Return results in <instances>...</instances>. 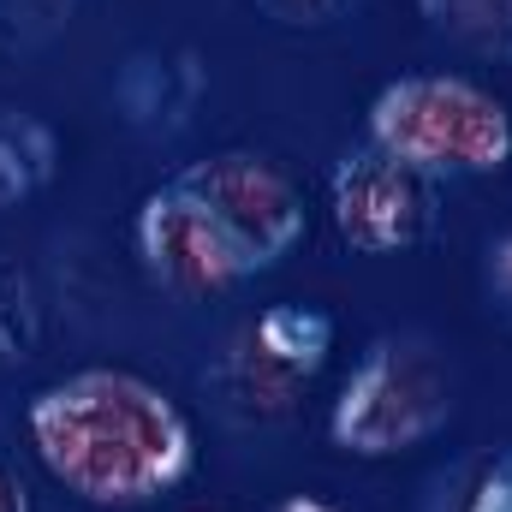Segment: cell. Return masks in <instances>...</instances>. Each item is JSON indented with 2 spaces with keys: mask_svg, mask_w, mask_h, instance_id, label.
<instances>
[{
  "mask_svg": "<svg viewBox=\"0 0 512 512\" xmlns=\"http://www.w3.org/2000/svg\"><path fill=\"white\" fill-rule=\"evenodd\" d=\"M48 477L90 507H143L197 465L191 417L173 393L131 370H78L42 387L24 411Z\"/></svg>",
  "mask_w": 512,
  "mask_h": 512,
  "instance_id": "6da1fadb",
  "label": "cell"
},
{
  "mask_svg": "<svg viewBox=\"0 0 512 512\" xmlns=\"http://www.w3.org/2000/svg\"><path fill=\"white\" fill-rule=\"evenodd\" d=\"M364 131L382 155L429 173L435 185L501 173L512 161V108L459 72H405L382 84L370 96Z\"/></svg>",
  "mask_w": 512,
  "mask_h": 512,
  "instance_id": "7a4b0ae2",
  "label": "cell"
},
{
  "mask_svg": "<svg viewBox=\"0 0 512 512\" xmlns=\"http://www.w3.org/2000/svg\"><path fill=\"white\" fill-rule=\"evenodd\" d=\"M453 417V370L417 334H382L328 405V441L352 459H399Z\"/></svg>",
  "mask_w": 512,
  "mask_h": 512,
  "instance_id": "3957f363",
  "label": "cell"
},
{
  "mask_svg": "<svg viewBox=\"0 0 512 512\" xmlns=\"http://www.w3.org/2000/svg\"><path fill=\"white\" fill-rule=\"evenodd\" d=\"M179 191H191L251 256V268H274L280 256H292V245L304 239V191L298 179L256 149H215L191 167L173 173Z\"/></svg>",
  "mask_w": 512,
  "mask_h": 512,
  "instance_id": "277c9868",
  "label": "cell"
},
{
  "mask_svg": "<svg viewBox=\"0 0 512 512\" xmlns=\"http://www.w3.org/2000/svg\"><path fill=\"white\" fill-rule=\"evenodd\" d=\"M328 215L340 239L364 256H393L423 245L441 227V191L429 173L382 155L376 143L346 149L328 173Z\"/></svg>",
  "mask_w": 512,
  "mask_h": 512,
  "instance_id": "5b68a950",
  "label": "cell"
},
{
  "mask_svg": "<svg viewBox=\"0 0 512 512\" xmlns=\"http://www.w3.org/2000/svg\"><path fill=\"white\" fill-rule=\"evenodd\" d=\"M137 256H143L149 280H161L167 292H185V298L227 292L256 274L245 245L173 179L161 191H149L137 209Z\"/></svg>",
  "mask_w": 512,
  "mask_h": 512,
  "instance_id": "8992f818",
  "label": "cell"
},
{
  "mask_svg": "<svg viewBox=\"0 0 512 512\" xmlns=\"http://www.w3.org/2000/svg\"><path fill=\"white\" fill-rule=\"evenodd\" d=\"M203 96H209V66L197 48H131L114 72V108L143 137L191 131Z\"/></svg>",
  "mask_w": 512,
  "mask_h": 512,
  "instance_id": "52a82bcc",
  "label": "cell"
},
{
  "mask_svg": "<svg viewBox=\"0 0 512 512\" xmlns=\"http://www.w3.org/2000/svg\"><path fill=\"white\" fill-rule=\"evenodd\" d=\"M203 382L215 387L221 411H233V417H245V423H280V417H292L298 393L310 387L298 370L274 364V358L251 340V328H239V334L221 346V358L203 370Z\"/></svg>",
  "mask_w": 512,
  "mask_h": 512,
  "instance_id": "ba28073f",
  "label": "cell"
},
{
  "mask_svg": "<svg viewBox=\"0 0 512 512\" xmlns=\"http://www.w3.org/2000/svg\"><path fill=\"white\" fill-rule=\"evenodd\" d=\"M60 173V137L42 114L0 108V209L48 191Z\"/></svg>",
  "mask_w": 512,
  "mask_h": 512,
  "instance_id": "9c48e42d",
  "label": "cell"
},
{
  "mask_svg": "<svg viewBox=\"0 0 512 512\" xmlns=\"http://www.w3.org/2000/svg\"><path fill=\"white\" fill-rule=\"evenodd\" d=\"M251 340L286 370H298L304 382L322 376L328 352H334V316L316 304H268L251 322Z\"/></svg>",
  "mask_w": 512,
  "mask_h": 512,
  "instance_id": "30bf717a",
  "label": "cell"
},
{
  "mask_svg": "<svg viewBox=\"0 0 512 512\" xmlns=\"http://www.w3.org/2000/svg\"><path fill=\"white\" fill-rule=\"evenodd\" d=\"M48 334V310H42V286L18 256L0 251V370H18L42 352Z\"/></svg>",
  "mask_w": 512,
  "mask_h": 512,
  "instance_id": "8fae6325",
  "label": "cell"
},
{
  "mask_svg": "<svg viewBox=\"0 0 512 512\" xmlns=\"http://www.w3.org/2000/svg\"><path fill=\"white\" fill-rule=\"evenodd\" d=\"M417 12L465 54L512 60V0H417Z\"/></svg>",
  "mask_w": 512,
  "mask_h": 512,
  "instance_id": "7c38bea8",
  "label": "cell"
},
{
  "mask_svg": "<svg viewBox=\"0 0 512 512\" xmlns=\"http://www.w3.org/2000/svg\"><path fill=\"white\" fill-rule=\"evenodd\" d=\"M435 512H512V447L465 465L453 483H441Z\"/></svg>",
  "mask_w": 512,
  "mask_h": 512,
  "instance_id": "4fadbf2b",
  "label": "cell"
},
{
  "mask_svg": "<svg viewBox=\"0 0 512 512\" xmlns=\"http://www.w3.org/2000/svg\"><path fill=\"white\" fill-rule=\"evenodd\" d=\"M78 18V0H0V48L36 54Z\"/></svg>",
  "mask_w": 512,
  "mask_h": 512,
  "instance_id": "5bb4252c",
  "label": "cell"
},
{
  "mask_svg": "<svg viewBox=\"0 0 512 512\" xmlns=\"http://www.w3.org/2000/svg\"><path fill=\"white\" fill-rule=\"evenodd\" d=\"M262 18H274V24H286V30H328V24H340L358 0H251Z\"/></svg>",
  "mask_w": 512,
  "mask_h": 512,
  "instance_id": "9a60e30c",
  "label": "cell"
},
{
  "mask_svg": "<svg viewBox=\"0 0 512 512\" xmlns=\"http://www.w3.org/2000/svg\"><path fill=\"white\" fill-rule=\"evenodd\" d=\"M489 286H495V298L512 310V227L489 245Z\"/></svg>",
  "mask_w": 512,
  "mask_h": 512,
  "instance_id": "2e32d148",
  "label": "cell"
},
{
  "mask_svg": "<svg viewBox=\"0 0 512 512\" xmlns=\"http://www.w3.org/2000/svg\"><path fill=\"white\" fill-rule=\"evenodd\" d=\"M0 512H36L30 507V483L18 477V465L0 453Z\"/></svg>",
  "mask_w": 512,
  "mask_h": 512,
  "instance_id": "e0dca14e",
  "label": "cell"
},
{
  "mask_svg": "<svg viewBox=\"0 0 512 512\" xmlns=\"http://www.w3.org/2000/svg\"><path fill=\"white\" fill-rule=\"evenodd\" d=\"M274 512H346L340 501H322V495H292V501H280Z\"/></svg>",
  "mask_w": 512,
  "mask_h": 512,
  "instance_id": "ac0fdd59",
  "label": "cell"
}]
</instances>
